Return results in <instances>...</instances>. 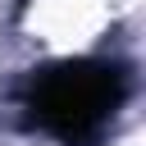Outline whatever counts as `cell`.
I'll return each mask as SVG.
<instances>
[{
  "label": "cell",
  "mask_w": 146,
  "mask_h": 146,
  "mask_svg": "<svg viewBox=\"0 0 146 146\" xmlns=\"http://www.w3.org/2000/svg\"><path fill=\"white\" fill-rule=\"evenodd\" d=\"M132 96V68L114 55H64L27 68L14 105L27 132L59 146H105Z\"/></svg>",
  "instance_id": "1"
}]
</instances>
